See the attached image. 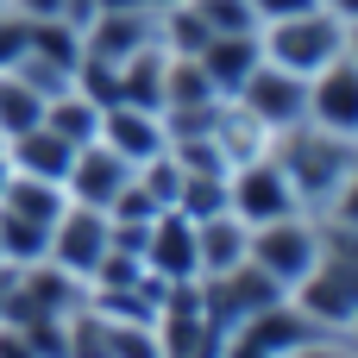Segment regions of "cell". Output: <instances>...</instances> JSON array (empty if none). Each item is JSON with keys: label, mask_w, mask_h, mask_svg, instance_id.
I'll return each instance as SVG.
<instances>
[{"label": "cell", "mask_w": 358, "mask_h": 358, "mask_svg": "<svg viewBox=\"0 0 358 358\" xmlns=\"http://www.w3.org/2000/svg\"><path fill=\"white\" fill-rule=\"evenodd\" d=\"M271 157H277V170L289 176L296 201H302L308 214H321V208L340 195V182L352 176L358 145H352V138H334V132H321V126H308V120H302V126L277 132Z\"/></svg>", "instance_id": "1"}, {"label": "cell", "mask_w": 358, "mask_h": 358, "mask_svg": "<svg viewBox=\"0 0 358 358\" xmlns=\"http://www.w3.org/2000/svg\"><path fill=\"white\" fill-rule=\"evenodd\" d=\"M258 50H264V63H277V69H289V76L308 82L315 69H327L346 50V25L327 6H308V13H289V19L258 25Z\"/></svg>", "instance_id": "2"}, {"label": "cell", "mask_w": 358, "mask_h": 358, "mask_svg": "<svg viewBox=\"0 0 358 358\" xmlns=\"http://www.w3.org/2000/svg\"><path fill=\"white\" fill-rule=\"evenodd\" d=\"M252 264L289 296L315 264H321V214H283L271 227H252Z\"/></svg>", "instance_id": "3"}, {"label": "cell", "mask_w": 358, "mask_h": 358, "mask_svg": "<svg viewBox=\"0 0 358 358\" xmlns=\"http://www.w3.org/2000/svg\"><path fill=\"white\" fill-rule=\"evenodd\" d=\"M289 302L321 327V334H346L358 315V258H346V252H327L321 245V264L289 289Z\"/></svg>", "instance_id": "4"}, {"label": "cell", "mask_w": 358, "mask_h": 358, "mask_svg": "<svg viewBox=\"0 0 358 358\" xmlns=\"http://www.w3.org/2000/svg\"><path fill=\"white\" fill-rule=\"evenodd\" d=\"M107 252H113V220H107L101 208L69 201V208L57 214V227H50L44 264H57L69 283H82V289H88V277L101 271V258H107Z\"/></svg>", "instance_id": "5"}, {"label": "cell", "mask_w": 358, "mask_h": 358, "mask_svg": "<svg viewBox=\"0 0 358 358\" xmlns=\"http://www.w3.org/2000/svg\"><path fill=\"white\" fill-rule=\"evenodd\" d=\"M227 208H233L245 227H271V220H283V214H302V201H296L289 176L277 170V157H258V164L227 170Z\"/></svg>", "instance_id": "6"}, {"label": "cell", "mask_w": 358, "mask_h": 358, "mask_svg": "<svg viewBox=\"0 0 358 358\" xmlns=\"http://www.w3.org/2000/svg\"><path fill=\"white\" fill-rule=\"evenodd\" d=\"M308 126H321V132L358 145V63L346 50H340L327 69L308 76Z\"/></svg>", "instance_id": "7"}, {"label": "cell", "mask_w": 358, "mask_h": 358, "mask_svg": "<svg viewBox=\"0 0 358 358\" xmlns=\"http://www.w3.org/2000/svg\"><path fill=\"white\" fill-rule=\"evenodd\" d=\"M245 113H258L271 132H289V126H302L308 120V82L302 76H289V69H277V63H258L252 69V82L233 94Z\"/></svg>", "instance_id": "8"}, {"label": "cell", "mask_w": 358, "mask_h": 358, "mask_svg": "<svg viewBox=\"0 0 358 358\" xmlns=\"http://www.w3.org/2000/svg\"><path fill=\"white\" fill-rule=\"evenodd\" d=\"M94 138H101L107 151H120L132 170L151 164L157 151H170V126H164V113H157V107H132V101H107Z\"/></svg>", "instance_id": "9"}, {"label": "cell", "mask_w": 358, "mask_h": 358, "mask_svg": "<svg viewBox=\"0 0 358 358\" xmlns=\"http://www.w3.org/2000/svg\"><path fill=\"white\" fill-rule=\"evenodd\" d=\"M145 271L170 289V283H201V258H195V220L164 208L145 227Z\"/></svg>", "instance_id": "10"}, {"label": "cell", "mask_w": 358, "mask_h": 358, "mask_svg": "<svg viewBox=\"0 0 358 358\" xmlns=\"http://www.w3.org/2000/svg\"><path fill=\"white\" fill-rule=\"evenodd\" d=\"M126 182H132V164L94 138V145H76L69 176H63V195H69V201H82V208H101V214H107V208H113V195H120Z\"/></svg>", "instance_id": "11"}, {"label": "cell", "mask_w": 358, "mask_h": 358, "mask_svg": "<svg viewBox=\"0 0 358 358\" xmlns=\"http://www.w3.org/2000/svg\"><path fill=\"white\" fill-rule=\"evenodd\" d=\"M208 138H214V151L227 157V170H239V164H258V157H271V145H277V132H271L258 113H245L239 101H220V107H214V126H208Z\"/></svg>", "instance_id": "12"}, {"label": "cell", "mask_w": 358, "mask_h": 358, "mask_svg": "<svg viewBox=\"0 0 358 358\" xmlns=\"http://www.w3.org/2000/svg\"><path fill=\"white\" fill-rule=\"evenodd\" d=\"M195 258H201V283L239 271V264L252 258V227H245L233 208L214 214V220H195Z\"/></svg>", "instance_id": "13"}, {"label": "cell", "mask_w": 358, "mask_h": 358, "mask_svg": "<svg viewBox=\"0 0 358 358\" xmlns=\"http://www.w3.org/2000/svg\"><path fill=\"white\" fill-rule=\"evenodd\" d=\"M195 63L208 69L214 94H220V101H233V94L252 82V69L264 63V50H258V31H239V38H208V44L195 50Z\"/></svg>", "instance_id": "14"}, {"label": "cell", "mask_w": 358, "mask_h": 358, "mask_svg": "<svg viewBox=\"0 0 358 358\" xmlns=\"http://www.w3.org/2000/svg\"><path fill=\"white\" fill-rule=\"evenodd\" d=\"M69 157H76V145H69V138H57L44 120H38V126H25L19 138H6V164H13V176L63 182V176H69Z\"/></svg>", "instance_id": "15"}, {"label": "cell", "mask_w": 358, "mask_h": 358, "mask_svg": "<svg viewBox=\"0 0 358 358\" xmlns=\"http://www.w3.org/2000/svg\"><path fill=\"white\" fill-rule=\"evenodd\" d=\"M44 126H50L57 138H69V145H94V132H101V101L69 82L63 94L44 101Z\"/></svg>", "instance_id": "16"}, {"label": "cell", "mask_w": 358, "mask_h": 358, "mask_svg": "<svg viewBox=\"0 0 358 358\" xmlns=\"http://www.w3.org/2000/svg\"><path fill=\"white\" fill-rule=\"evenodd\" d=\"M0 208L50 233V227H57V214L69 208V195H63V182H38V176H6V189H0Z\"/></svg>", "instance_id": "17"}, {"label": "cell", "mask_w": 358, "mask_h": 358, "mask_svg": "<svg viewBox=\"0 0 358 358\" xmlns=\"http://www.w3.org/2000/svg\"><path fill=\"white\" fill-rule=\"evenodd\" d=\"M44 120V94L19 76V69H0V138H19L25 126Z\"/></svg>", "instance_id": "18"}, {"label": "cell", "mask_w": 358, "mask_h": 358, "mask_svg": "<svg viewBox=\"0 0 358 358\" xmlns=\"http://www.w3.org/2000/svg\"><path fill=\"white\" fill-rule=\"evenodd\" d=\"M176 214H189V220H214V214H227V176H208V170H182V189H176Z\"/></svg>", "instance_id": "19"}, {"label": "cell", "mask_w": 358, "mask_h": 358, "mask_svg": "<svg viewBox=\"0 0 358 358\" xmlns=\"http://www.w3.org/2000/svg\"><path fill=\"white\" fill-rule=\"evenodd\" d=\"M195 13H201V25H208L214 38L258 31V13H252V0H195Z\"/></svg>", "instance_id": "20"}, {"label": "cell", "mask_w": 358, "mask_h": 358, "mask_svg": "<svg viewBox=\"0 0 358 358\" xmlns=\"http://www.w3.org/2000/svg\"><path fill=\"white\" fill-rule=\"evenodd\" d=\"M321 220H334V227H352V233H358V164H352V176L340 182V195L321 208Z\"/></svg>", "instance_id": "21"}, {"label": "cell", "mask_w": 358, "mask_h": 358, "mask_svg": "<svg viewBox=\"0 0 358 358\" xmlns=\"http://www.w3.org/2000/svg\"><path fill=\"white\" fill-rule=\"evenodd\" d=\"M283 358H358V346L346 334H315V340H302L296 352H283Z\"/></svg>", "instance_id": "22"}, {"label": "cell", "mask_w": 358, "mask_h": 358, "mask_svg": "<svg viewBox=\"0 0 358 358\" xmlns=\"http://www.w3.org/2000/svg\"><path fill=\"white\" fill-rule=\"evenodd\" d=\"M6 13L25 25H44V19H69V0H6Z\"/></svg>", "instance_id": "23"}, {"label": "cell", "mask_w": 358, "mask_h": 358, "mask_svg": "<svg viewBox=\"0 0 358 358\" xmlns=\"http://www.w3.org/2000/svg\"><path fill=\"white\" fill-rule=\"evenodd\" d=\"M308 6H321V0H252L258 25H271V19H289V13H308Z\"/></svg>", "instance_id": "24"}, {"label": "cell", "mask_w": 358, "mask_h": 358, "mask_svg": "<svg viewBox=\"0 0 358 358\" xmlns=\"http://www.w3.org/2000/svg\"><path fill=\"white\" fill-rule=\"evenodd\" d=\"M321 6H327L340 25H352V19H358V0H321Z\"/></svg>", "instance_id": "25"}, {"label": "cell", "mask_w": 358, "mask_h": 358, "mask_svg": "<svg viewBox=\"0 0 358 358\" xmlns=\"http://www.w3.org/2000/svg\"><path fill=\"white\" fill-rule=\"evenodd\" d=\"M346 57H352V63H358V19H352V25H346Z\"/></svg>", "instance_id": "26"}, {"label": "cell", "mask_w": 358, "mask_h": 358, "mask_svg": "<svg viewBox=\"0 0 358 358\" xmlns=\"http://www.w3.org/2000/svg\"><path fill=\"white\" fill-rule=\"evenodd\" d=\"M145 13H164V6H182V0H138Z\"/></svg>", "instance_id": "27"}, {"label": "cell", "mask_w": 358, "mask_h": 358, "mask_svg": "<svg viewBox=\"0 0 358 358\" xmlns=\"http://www.w3.org/2000/svg\"><path fill=\"white\" fill-rule=\"evenodd\" d=\"M6 176H13V164H6V138H0V189H6Z\"/></svg>", "instance_id": "28"}, {"label": "cell", "mask_w": 358, "mask_h": 358, "mask_svg": "<svg viewBox=\"0 0 358 358\" xmlns=\"http://www.w3.org/2000/svg\"><path fill=\"white\" fill-rule=\"evenodd\" d=\"M346 340H352V346H358V315H352V327H346Z\"/></svg>", "instance_id": "29"}, {"label": "cell", "mask_w": 358, "mask_h": 358, "mask_svg": "<svg viewBox=\"0 0 358 358\" xmlns=\"http://www.w3.org/2000/svg\"><path fill=\"white\" fill-rule=\"evenodd\" d=\"M0 13H6V0H0Z\"/></svg>", "instance_id": "30"}]
</instances>
